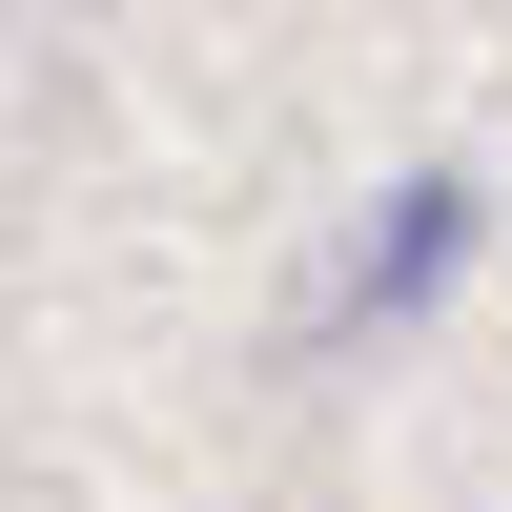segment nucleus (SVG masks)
<instances>
[{
	"mask_svg": "<svg viewBox=\"0 0 512 512\" xmlns=\"http://www.w3.org/2000/svg\"><path fill=\"white\" fill-rule=\"evenodd\" d=\"M451 267H472V164H410V185L369 205L349 287H328V328H410V308H451Z\"/></svg>",
	"mask_w": 512,
	"mask_h": 512,
	"instance_id": "1",
	"label": "nucleus"
}]
</instances>
